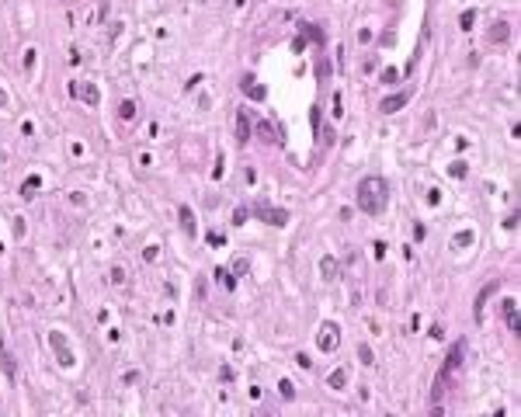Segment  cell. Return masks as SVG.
I'll return each instance as SVG.
<instances>
[{
    "label": "cell",
    "instance_id": "cell-1",
    "mask_svg": "<svg viewBox=\"0 0 521 417\" xmlns=\"http://www.w3.org/2000/svg\"><path fill=\"white\" fill-rule=\"evenodd\" d=\"M354 202H358V209H362L365 216H382L386 205H389V181L382 178V174H368V178H362V181H358V195H354Z\"/></svg>",
    "mask_w": 521,
    "mask_h": 417
},
{
    "label": "cell",
    "instance_id": "cell-2",
    "mask_svg": "<svg viewBox=\"0 0 521 417\" xmlns=\"http://www.w3.org/2000/svg\"><path fill=\"white\" fill-rule=\"evenodd\" d=\"M462 358H465V341H455V344H452V351H448V358H445L442 372H438V379H434V390H431V400H434V403H438V400L445 397V390H448V382H452V376L459 372Z\"/></svg>",
    "mask_w": 521,
    "mask_h": 417
},
{
    "label": "cell",
    "instance_id": "cell-3",
    "mask_svg": "<svg viewBox=\"0 0 521 417\" xmlns=\"http://www.w3.org/2000/svg\"><path fill=\"white\" fill-rule=\"evenodd\" d=\"M49 344H52V351H56V358H59V365H63V369H73V365H77V358H73L70 344H66V334L52 330V334H49Z\"/></svg>",
    "mask_w": 521,
    "mask_h": 417
},
{
    "label": "cell",
    "instance_id": "cell-4",
    "mask_svg": "<svg viewBox=\"0 0 521 417\" xmlns=\"http://www.w3.org/2000/svg\"><path fill=\"white\" fill-rule=\"evenodd\" d=\"M251 212L257 219H264L268 226H285V223H289V209H275V205H264V202H261V205H254Z\"/></svg>",
    "mask_w": 521,
    "mask_h": 417
},
{
    "label": "cell",
    "instance_id": "cell-5",
    "mask_svg": "<svg viewBox=\"0 0 521 417\" xmlns=\"http://www.w3.org/2000/svg\"><path fill=\"white\" fill-rule=\"evenodd\" d=\"M337 341H341V327H337V323H323V327H320V338H316L320 351H334Z\"/></svg>",
    "mask_w": 521,
    "mask_h": 417
},
{
    "label": "cell",
    "instance_id": "cell-6",
    "mask_svg": "<svg viewBox=\"0 0 521 417\" xmlns=\"http://www.w3.org/2000/svg\"><path fill=\"white\" fill-rule=\"evenodd\" d=\"M410 94H414V91H400V94H389V98L382 101V104H379V112H382V115H393V112H400L406 101H410Z\"/></svg>",
    "mask_w": 521,
    "mask_h": 417
},
{
    "label": "cell",
    "instance_id": "cell-7",
    "mask_svg": "<svg viewBox=\"0 0 521 417\" xmlns=\"http://www.w3.org/2000/svg\"><path fill=\"white\" fill-rule=\"evenodd\" d=\"M236 143H251V112L247 108L236 112Z\"/></svg>",
    "mask_w": 521,
    "mask_h": 417
},
{
    "label": "cell",
    "instance_id": "cell-8",
    "mask_svg": "<svg viewBox=\"0 0 521 417\" xmlns=\"http://www.w3.org/2000/svg\"><path fill=\"white\" fill-rule=\"evenodd\" d=\"M0 369H4V376H7V379H18V362H14V355L7 351L4 338H0Z\"/></svg>",
    "mask_w": 521,
    "mask_h": 417
},
{
    "label": "cell",
    "instance_id": "cell-9",
    "mask_svg": "<svg viewBox=\"0 0 521 417\" xmlns=\"http://www.w3.org/2000/svg\"><path fill=\"white\" fill-rule=\"evenodd\" d=\"M501 310H504V320H507L511 334H521V323H518V302H514V299H504V302H501Z\"/></svg>",
    "mask_w": 521,
    "mask_h": 417
},
{
    "label": "cell",
    "instance_id": "cell-10",
    "mask_svg": "<svg viewBox=\"0 0 521 417\" xmlns=\"http://www.w3.org/2000/svg\"><path fill=\"white\" fill-rule=\"evenodd\" d=\"M320 275L327 278V282H334V278H341V261L337 258H320Z\"/></svg>",
    "mask_w": 521,
    "mask_h": 417
},
{
    "label": "cell",
    "instance_id": "cell-11",
    "mask_svg": "<svg viewBox=\"0 0 521 417\" xmlns=\"http://www.w3.org/2000/svg\"><path fill=\"white\" fill-rule=\"evenodd\" d=\"M240 91H243L247 98H254V101H264V98H268V91H264V87H261V84H257L254 77H243V84H240Z\"/></svg>",
    "mask_w": 521,
    "mask_h": 417
},
{
    "label": "cell",
    "instance_id": "cell-12",
    "mask_svg": "<svg viewBox=\"0 0 521 417\" xmlns=\"http://www.w3.org/2000/svg\"><path fill=\"white\" fill-rule=\"evenodd\" d=\"M177 219H181V230L188 233V237H195V230H198V223H195V212L188 209V205H181L177 209Z\"/></svg>",
    "mask_w": 521,
    "mask_h": 417
},
{
    "label": "cell",
    "instance_id": "cell-13",
    "mask_svg": "<svg viewBox=\"0 0 521 417\" xmlns=\"http://www.w3.org/2000/svg\"><path fill=\"white\" fill-rule=\"evenodd\" d=\"M507 35H511V24H507V21H493V24H490V35H486V39L497 45V42H507Z\"/></svg>",
    "mask_w": 521,
    "mask_h": 417
},
{
    "label": "cell",
    "instance_id": "cell-14",
    "mask_svg": "<svg viewBox=\"0 0 521 417\" xmlns=\"http://www.w3.org/2000/svg\"><path fill=\"white\" fill-rule=\"evenodd\" d=\"M347 379H351V372H347L344 365H341V369H334V372L327 376V386H330V390H344Z\"/></svg>",
    "mask_w": 521,
    "mask_h": 417
},
{
    "label": "cell",
    "instance_id": "cell-15",
    "mask_svg": "<svg viewBox=\"0 0 521 417\" xmlns=\"http://www.w3.org/2000/svg\"><path fill=\"white\" fill-rule=\"evenodd\" d=\"M257 136L264 139V143H278V139H282V132H278L271 122H257Z\"/></svg>",
    "mask_w": 521,
    "mask_h": 417
},
{
    "label": "cell",
    "instance_id": "cell-16",
    "mask_svg": "<svg viewBox=\"0 0 521 417\" xmlns=\"http://www.w3.org/2000/svg\"><path fill=\"white\" fill-rule=\"evenodd\" d=\"M77 98H84L87 104H91V108H97V101H101V91H97L94 84H84V87L77 91Z\"/></svg>",
    "mask_w": 521,
    "mask_h": 417
},
{
    "label": "cell",
    "instance_id": "cell-17",
    "mask_svg": "<svg viewBox=\"0 0 521 417\" xmlns=\"http://www.w3.org/2000/svg\"><path fill=\"white\" fill-rule=\"evenodd\" d=\"M215 278H219V285H226V289H236V278H233V271H226V268H215Z\"/></svg>",
    "mask_w": 521,
    "mask_h": 417
},
{
    "label": "cell",
    "instance_id": "cell-18",
    "mask_svg": "<svg viewBox=\"0 0 521 417\" xmlns=\"http://www.w3.org/2000/svg\"><path fill=\"white\" fill-rule=\"evenodd\" d=\"M493 289H497V285H486V289L480 292V299H476V320H483V302L490 299V292H493Z\"/></svg>",
    "mask_w": 521,
    "mask_h": 417
},
{
    "label": "cell",
    "instance_id": "cell-19",
    "mask_svg": "<svg viewBox=\"0 0 521 417\" xmlns=\"http://www.w3.org/2000/svg\"><path fill=\"white\" fill-rule=\"evenodd\" d=\"M473 240H476V237H473V230H459V233H455V247H469Z\"/></svg>",
    "mask_w": 521,
    "mask_h": 417
},
{
    "label": "cell",
    "instance_id": "cell-20",
    "mask_svg": "<svg viewBox=\"0 0 521 417\" xmlns=\"http://www.w3.org/2000/svg\"><path fill=\"white\" fill-rule=\"evenodd\" d=\"M459 24H462L465 32H469V28L476 24V11H462V14H459Z\"/></svg>",
    "mask_w": 521,
    "mask_h": 417
},
{
    "label": "cell",
    "instance_id": "cell-21",
    "mask_svg": "<svg viewBox=\"0 0 521 417\" xmlns=\"http://www.w3.org/2000/svg\"><path fill=\"white\" fill-rule=\"evenodd\" d=\"M358 358H362V365H375V358H372V348H368V344H358Z\"/></svg>",
    "mask_w": 521,
    "mask_h": 417
},
{
    "label": "cell",
    "instance_id": "cell-22",
    "mask_svg": "<svg viewBox=\"0 0 521 417\" xmlns=\"http://www.w3.org/2000/svg\"><path fill=\"white\" fill-rule=\"evenodd\" d=\"M247 271H251V261H247V258L233 261V275H247Z\"/></svg>",
    "mask_w": 521,
    "mask_h": 417
},
{
    "label": "cell",
    "instance_id": "cell-23",
    "mask_svg": "<svg viewBox=\"0 0 521 417\" xmlns=\"http://www.w3.org/2000/svg\"><path fill=\"white\" fill-rule=\"evenodd\" d=\"M118 115H122V119H125V122H129V119H135V104H132V101H122V108H118Z\"/></svg>",
    "mask_w": 521,
    "mask_h": 417
},
{
    "label": "cell",
    "instance_id": "cell-24",
    "mask_svg": "<svg viewBox=\"0 0 521 417\" xmlns=\"http://www.w3.org/2000/svg\"><path fill=\"white\" fill-rule=\"evenodd\" d=\"M465 171H469V167H465L462 160H455V163L448 167V174H452V178H465Z\"/></svg>",
    "mask_w": 521,
    "mask_h": 417
},
{
    "label": "cell",
    "instance_id": "cell-25",
    "mask_svg": "<svg viewBox=\"0 0 521 417\" xmlns=\"http://www.w3.org/2000/svg\"><path fill=\"white\" fill-rule=\"evenodd\" d=\"M247 216H251V209H247V205H240V209L233 212V223H236V226H243V223H247Z\"/></svg>",
    "mask_w": 521,
    "mask_h": 417
},
{
    "label": "cell",
    "instance_id": "cell-26",
    "mask_svg": "<svg viewBox=\"0 0 521 417\" xmlns=\"http://www.w3.org/2000/svg\"><path fill=\"white\" fill-rule=\"evenodd\" d=\"M278 390H282V397H285V400H292V397H295V386H292L289 379H282V382H278Z\"/></svg>",
    "mask_w": 521,
    "mask_h": 417
},
{
    "label": "cell",
    "instance_id": "cell-27",
    "mask_svg": "<svg viewBox=\"0 0 521 417\" xmlns=\"http://www.w3.org/2000/svg\"><path fill=\"white\" fill-rule=\"evenodd\" d=\"M396 80H400V70H393V66L382 70V84H396Z\"/></svg>",
    "mask_w": 521,
    "mask_h": 417
},
{
    "label": "cell",
    "instance_id": "cell-28",
    "mask_svg": "<svg viewBox=\"0 0 521 417\" xmlns=\"http://www.w3.org/2000/svg\"><path fill=\"white\" fill-rule=\"evenodd\" d=\"M112 282L115 285H125V268H112Z\"/></svg>",
    "mask_w": 521,
    "mask_h": 417
},
{
    "label": "cell",
    "instance_id": "cell-29",
    "mask_svg": "<svg viewBox=\"0 0 521 417\" xmlns=\"http://www.w3.org/2000/svg\"><path fill=\"white\" fill-rule=\"evenodd\" d=\"M35 188H39V178H28V181H24V188H21V195L28 199V191H35Z\"/></svg>",
    "mask_w": 521,
    "mask_h": 417
},
{
    "label": "cell",
    "instance_id": "cell-30",
    "mask_svg": "<svg viewBox=\"0 0 521 417\" xmlns=\"http://www.w3.org/2000/svg\"><path fill=\"white\" fill-rule=\"evenodd\" d=\"M209 243H212V247H223L226 237H223V233H209Z\"/></svg>",
    "mask_w": 521,
    "mask_h": 417
},
{
    "label": "cell",
    "instance_id": "cell-31",
    "mask_svg": "<svg viewBox=\"0 0 521 417\" xmlns=\"http://www.w3.org/2000/svg\"><path fill=\"white\" fill-rule=\"evenodd\" d=\"M313 132L320 136V108H316V104H313Z\"/></svg>",
    "mask_w": 521,
    "mask_h": 417
},
{
    "label": "cell",
    "instance_id": "cell-32",
    "mask_svg": "<svg viewBox=\"0 0 521 417\" xmlns=\"http://www.w3.org/2000/svg\"><path fill=\"white\" fill-rule=\"evenodd\" d=\"M32 66H35V49H28V52H24V70H32Z\"/></svg>",
    "mask_w": 521,
    "mask_h": 417
},
{
    "label": "cell",
    "instance_id": "cell-33",
    "mask_svg": "<svg viewBox=\"0 0 521 417\" xmlns=\"http://www.w3.org/2000/svg\"><path fill=\"white\" fill-rule=\"evenodd\" d=\"M514 226H518V212H511V216L504 219V230H514Z\"/></svg>",
    "mask_w": 521,
    "mask_h": 417
},
{
    "label": "cell",
    "instance_id": "cell-34",
    "mask_svg": "<svg viewBox=\"0 0 521 417\" xmlns=\"http://www.w3.org/2000/svg\"><path fill=\"white\" fill-rule=\"evenodd\" d=\"M427 202H431V205H438V202H442V191H438V188H431V191H427Z\"/></svg>",
    "mask_w": 521,
    "mask_h": 417
},
{
    "label": "cell",
    "instance_id": "cell-35",
    "mask_svg": "<svg viewBox=\"0 0 521 417\" xmlns=\"http://www.w3.org/2000/svg\"><path fill=\"white\" fill-rule=\"evenodd\" d=\"M431 338H434V341H442V338H445V330H442V323H434V327H431Z\"/></svg>",
    "mask_w": 521,
    "mask_h": 417
},
{
    "label": "cell",
    "instance_id": "cell-36",
    "mask_svg": "<svg viewBox=\"0 0 521 417\" xmlns=\"http://www.w3.org/2000/svg\"><path fill=\"white\" fill-rule=\"evenodd\" d=\"M316 73H320V77H327V73H330V63H327V60H320V66H316Z\"/></svg>",
    "mask_w": 521,
    "mask_h": 417
},
{
    "label": "cell",
    "instance_id": "cell-37",
    "mask_svg": "<svg viewBox=\"0 0 521 417\" xmlns=\"http://www.w3.org/2000/svg\"><path fill=\"white\" fill-rule=\"evenodd\" d=\"M295 365H299V369H309V365H313V362H309L306 355H295Z\"/></svg>",
    "mask_w": 521,
    "mask_h": 417
},
{
    "label": "cell",
    "instance_id": "cell-38",
    "mask_svg": "<svg viewBox=\"0 0 521 417\" xmlns=\"http://www.w3.org/2000/svg\"><path fill=\"white\" fill-rule=\"evenodd\" d=\"M156 251H160V247H146V251H143V258H146V261H156Z\"/></svg>",
    "mask_w": 521,
    "mask_h": 417
},
{
    "label": "cell",
    "instance_id": "cell-39",
    "mask_svg": "<svg viewBox=\"0 0 521 417\" xmlns=\"http://www.w3.org/2000/svg\"><path fill=\"white\" fill-rule=\"evenodd\" d=\"M4 104H7V94H4V91H0V108H4Z\"/></svg>",
    "mask_w": 521,
    "mask_h": 417
}]
</instances>
